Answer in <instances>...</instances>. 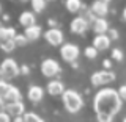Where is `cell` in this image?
Segmentation results:
<instances>
[{"instance_id":"cell-6","label":"cell","mask_w":126,"mask_h":122,"mask_svg":"<svg viewBox=\"0 0 126 122\" xmlns=\"http://www.w3.org/2000/svg\"><path fill=\"white\" fill-rule=\"evenodd\" d=\"M41 72H43L44 77L52 78L60 72V64L55 60H52V58H46V60L41 63Z\"/></svg>"},{"instance_id":"cell-8","label":"cell","mask_w":126,"mask_h":122,"mask_svg":"<svg viewBox=\"0 0 126 122\" xmlns=\"http://www.w3.org/2000/svg\"><path fill=\"white\" fill-rule=\"evenodd\" d=\"M44 38L50 45H62L63 44V31L60 28H49L44 33Z\"/></svg>"},{"instance_id":"cell-33","label":"cell","mask_w":126,"mask_h":122,"mask_svg":"<svg viewBox=\"0 0 126 122\" xmlns=\"http://www.w3.org/2000/svg\"><path fill=\"white\" fill-rule=\"evenodd\" d=\"M123 122H126V117H125V119H123Z\"/></svg>"},{"instance_id":"cell-32","label":"cell","mask_w":126,"mask_h":122,"mask_svg":"<svg viewBox=\"0 0 126 122\" xmlns=\"http://www.w3.org/2000/svg\"><path fill=\"white\" fill-rule=\"evenodd\" d=\"M123 17H125V21H126V8L123 10Z\"/></svg>"},{"instance_id":"cell-13","label":"cell","mask_w":126,"mask_h":122,"mask_svg":"<svg viewBox=\"0 0 126 122\" xmlns=\"http://www.w3.org/2000/svg\"><path fill=\"white\" fill-rule=\"evenodd\" d=\"M35 21H36V17H35L33 11H22L21 16H19V23H21L24 28H29V27L36 25Z\"/></svg>"},{"instance_id":"cell-2","label":"cell","mask_w":126,"mask_h":122,"mask_svg":"<svg viewBox=\"0 0 126 122\" xmlns=\"http://www.w3.org/2000/svg\"><path fill=\"white\" fill-rule=\"evenodd\" d=\"M62 97H63V105H65L68 113H77L79 110L84 107L82 96L77 91H74V89H66Z\"/></svg>"},{"instance_id":"cell-23","label":"cell","mask_w":126,"mask_h":122,"mask_svg":"<svg viewBox=\"0 0 126 122\" xmlns=\"http://www.w3.org/2000/svg\"><path fill=\"white\" fill-rule=\"evenodd\" d=\"M84 53H85V56H87V58H90V60H93V58H96V56H98V50L94 49L93 45H88V47H85Z\"/></svg>"},{"instance_id":"cell-22","label":"cell","mask_w":126,"mask_h":122,"mask_svg":"<svg viewBox=\"0 0 126 122\" xmlns=\"http://www.w3.org/2000/svg\"><path fill=\"white\" fill-rule=\"evenodd\" d=\"M10 83L5 80H0V99H5V96H6V92H8V89H10Z\"/></svg>"},{"instance_id":"cell-30","label":"cell","mask_w":126,"mask_h":122,"mask_svg":"<svg viewBox=\"0 0 126 122\" xmlns=\"http://www.w3.org/2000/svg\"><path fill=\"white\" fill-rule=\"evenodd\" d=\"M5 105H6V103H5V102H3L2 99H0V113L5 111Z\"/></svg>"},{"instance_id":"cell-21","label":"cell","mask_w":126,"mask_h":122,"mask_svg":"<svg viewBox=\"0 0 126 122\" xmlns=\"http://www.w3.org/2000/svg\"><path fill=\"white\" fill-rule=\"evenodd\" d=\"M32 8H33V13H41L46 8V2L44 0H33L32 2Z\"/></svg>"},{"instance_id":"cell-20","label":"cell","mask_w":126,"mask_h":122,"mask_svg":"<svg viewBox=\"0 0 126 122\" xmlns=\"http://www.w3.org/2000/svg\"><path fill=\"white\" fill-rule=\"evenodd\" d=\"M24 122H44V121L36 113H25L24 114Z\"/></svg>"},{"instance_id":"cell-1","label":"cell","mask_w":126,"mask_h":122,"mask_svg":"<svg viewBox=\"0 0 126 122\" xmlns=\"http://www.w3.org/2000/svg\"><path fill=\"white\" fill-rule=\"evenodd\" d=\"M121 103L123 100L120 99L115 89L102 88L101 91H98L93 99V107L98 122H112L117 113L121 110Z\"/></svg>"},{"instance_id":"cell-29","label":"cell","mask_w":126,"mask_h":122,"mask_svg":"<svg viewBox=\"0 0 126 122\" xmlns=\"http://www.w3.org/2000/svg\"><path fill=\"white\" fill-rule=\"evenodd\" d=\"M117 36H118V33H117V30H110V39H117Z\"/></svg>"},{"instance_id":"cell-17","label":"cell","mask_w":126,"mask_h":122,"mask_svg":"<svg viewBox=\"0 0 126 122\" xmlns=\"http://www.w3.org/2000/svg\"><path fill=\"white\" fill-rule=\"evenodd\" d=\"M92 28L96 34H106V31L109 30V23L106 19H96L93 23H92Z\"/></svg>"},{"instance_id":"cell-12","label":"cell","mask_w":126,"mask_h":122,"mask_svg":"<svg viewBox=\"0 0 126 122\" xmlns=\"http://www.w3.org/2000/svg\"><path fill=\"white\" fill-rule=\"evenodd\" d=\"M110 45V36L107 34H96L93 38V47L99 52V50H106Z\"/></svg>"},{"instance_id":"cell-3","label":"cell","mask_w":126,"mask_h":122,"mask_svg":"<svg viewBox=\"0 0 126 122\" xmlns=\"http://www.w3.org/2000/svg\"><path fill=\"white\" fill-rule=\"evenodd\" d=\"M19 72H21V67L17 66L16 60H13V58H5L2 61V64H0V80L8 81L11 78L17 77Z\"/></svg>"},{"instance_id":"cell-18","label":"cell","mask_w":126,"mask_h":122,"mask_svg":"<svg viewBox=\"0 0 126 122\" xmlns=\"http://www.w3.org/2000/svg\"><path fill=\"white\" fill-rule=\"evenodd\" d=\"M41 33H43V30H41V27L39 25H33V27H29V28H25V38L29 39V41H36V39L41 36Z\"/></svg>"},{"instance_id":"cell-10","label":"cell","mask_w":126,"mask_h":122,"mask_svg":"<svg viewBox=\"0 0 126 122\" xmlns=\"http://www.w3.org/2000/svg\"><path fill=\"white\" fill-rule=\"evenodd\" d=\"M16 34L17 33H16V30L13 27H2V23H0V47L14 41Z\"/></svg>"},{"instance_id":"cell-16","label":"cell","mask_w":126,"mask_h":122,"mask_svg":"<svg viewBox=\"0 0 126 122\" xmlns=\"http://www.w3.org/2000/svg\"><path fill=\"white\" fill-rule=\"evenodd\" d=\"M43 96H44V89L41 86H36V85H32L29 88V91H27V97L32 102H39L43 99Z\"/></svg>"},{"instance_id":"cell-28","label":"cell","mask_w":126,"mask_h":122,"mask_svg":"<svg viewBox=\"0 0 126 122\" xmlns=\"http://www.w3.org/2000/svg\"><path fill=\"white\" fill-rule=\"evenodd\" d=\"M21 72H22V74H29V72H30V69H29V66H25V64H24V66H22V67H21Z\"/></svg>"},{"instance_id":"cell-27","label":"cell","mask_w":126,"mask_h":122,"mask_svg":"<svg viewBox=\"0 0 126 122\" xmlns=\"http://www.w3.org/2000/svg\"><path fill=\"white\" fill-rule=\"evenodd\" d=\"M0 122H11V116L8 114L6 111L0 113Z\"/></svg>"},{"instance_id":"cell-9","label":"cell","mask_w":126,"mask_h":122,"mask_svg":"<svg viewBox=\"0 0 126 122\" xmlns=\"http://www.w3.org/2000/svg\"><path fill=\"white\" fill-rule=\"evenodd\" d=\"M5 111L14 119V117H19V116H24V114H25V105H24V102L6 103L5 105Z\"/></svg>"},{"instance_id":"cell-5","label":"cell","mask_w":126,"mask_h":122,"mask_svg":"<svg viewBox=\"0 0 126 122\" xmlns=\"http://www.w3.org/2000/svg\"><path fill=\"white\" fill-rule=\"evenodd\" d=\"M79 53H80L79 47H77L76 44H71V42H68V44H63V45H62V49H60V55H62V58H63L65 61H68V63L76 61V60H77V56H79Z\"/></svg>"},{"instance_id":"cell-19","label":"cell","mask_w":126,"mask_h":122,"mask_svg":"<svg viewBox=\"0 0 126 122\" xmlns=\"http://www.w3.org/2000/svg\"><path fill=\"white\" fill-rule=\"evenodd\" d=\"M65 6H66V10L69 11V13H79L80 11V8L84 6L79 0H68V2L65 3Z\"/></svg>"},{"instance_id":"cell-24","label":"cell","mask_w":126,"mask_h":122,"mask_svg":"<svg viewBox=\"0 0 126 122\" xmlns=\"http://www.w3.org/2000/svg\"><path fill=\"white\" fill-rule=\"evenodd\" d=\"M14 42H16V47H22V45H25L27 42H29V39L25 38V34H16Z\"/></svg>"},{"instance_id":"cell-25","label":"cell","mask_w":126,"mask_h":122,"mask_svg":"<svg viewBox=\"0 0 126 122\" xmlns=\"http://www.w3.org/2000/svg\"><path fill=\"white\" fill-rule=\"evenodd\" d=\"M112 58L117 60V61H121V60H123V52H121L120 49H113L112 50Z\"/></svg>"},{"instance_id":"cell-14","label":"cell","mask_w":126,"mask_h":122,"mask_svg":"<svg viewBox=\"0 0 126 122\" xmlns=\"http://www.w3.org/2000/svg\"><path fill=\"white\" fill-rule=\"evenodd\" d=\"M65 91H66L65 85H63L60 80H50L49 83H47V92H49L50 96H63Z\"/></svg>"},{"instance_id":"cell-31","label":"cell","mask_w":126,"mask_h":122,"mask_svg":"<svg viewBox=\"0 0 126 122\" xmlns=\"http://www.w3.org/2000/svg\"><path fill=\"white\" fill-rule=\"evenodd\" d=\"M13 122H24V116H19V117H14Z\"/></svg>"},{"instance_id":"cell-4","label":"cell","mask_w":126,"mask_h":122,"mask_svg":"<svg viewBox=\"0 0 126 122\" xmlns=\"http://www.w3.org/2000/svg\"><path fill=\"white\" fill-rule=\"evenodd\" d=\"M115 80V74L112 70H96V72L92 75V85L93 86H104L109 85Z\"/></svg>"},{"instance_id":"cell-7","label":"cell","mask_w":126,"mask_h":122,"mask_svg":"<svg viewBox=\"0 0 126 122\" xmlns=\"http://www.w3.org/2000/svg\"><path fill=\"white\" fill-rule=\"evenodd\" d=\"M90 11L94 14L96 19H104V16L109 13V2H106V0H96V2L92 3Z\"/></svg>"},{"instance_id":"cell-15","label":"cell","mask_w":126,"mask_h":122,"mask_svg":"<svg viewBox=\"0 0 126 122\" xmlns=\"http://www.w3.org/2000/svg\"><path fill=\"white\" fill-rule=\"evenodd\" d=\"M21 99H22V94L19 91V88L11 85L10 89H8V92H6V96H5V99H3V102H5V103H14V102H22Z\"/></svg>"},{"instance_id":"cell-34","label":"cell","mask_w":126,"mask_h":122,"mask_svg":"<svg viewBox=\"0 0 126 122\" xmlns=\"http://www.w3.org/2000/svg\"><path fill=\"white\" fill-rule=\"evenodd\" d=\"M0 11H2V5H0Z\"/></svg>"},{"instance_id":"cell-11","label":"cell","mask_w":126,"mask_h":122,"mask_svg":"<svg viewBox=\"0 0 126 122\" xmlns=\"http://www.w3.org/2000/svg\"><path fill=\"white\" fill-rule=\"evenodd\" d=\"M87 28H88V22L85 21L82 16H77V17H74L73 21H71V31L76 34H84Z\"/></svg>"},{"instance_id":"cell-26","label":"cell","mask_w":126,"mask_h":122,"mask_svg":"<svg viewBox=\"0 0 126 122\" xmlns=\"http://www.w3.org/2000/svg\"><path fill=\"white\" fill-rule=\"evenodd\" d=\"M117 92H118V96H120V99H121V100H126V85L120 86Z\"/></svg>"}]
</instances>
